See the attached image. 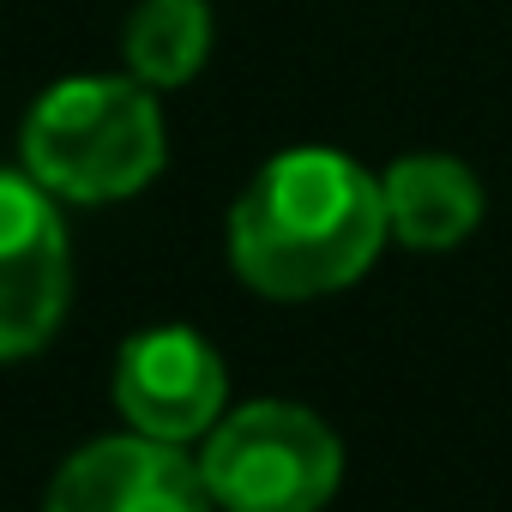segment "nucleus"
<instances>
[{"label":"nucleus","mask_w":512,"mask_h":512,"mask_svg":"<svg viewBox=\"0 0 512 512\" xmlns=\"http://www.w3.org/2000/svg\"><path fill=\"white\" fill-rule=\"evenodd\" d=\"M386 241L380 175L332 145L272 157L229 205V266L272 302H320L350 290Z\"/></svg>","instance_id":"1"},{"label":"nucleus","mask_w":512,"mask_h":512,"mask_svg":"<svg viewBox=\"0 0 512 512\" xmlns=\"http://www.w3.org/2000/svg\"><path fill=\"white\" fill-rule=\"evenodd\" d=\"M25 175L67 205H115L163 169L157 91L127 79H61L49 85L19 133Z\"/></svg>","instance_id":"2"},{"label":"nucleus","mask_w":512,"mask_h":512,"mask_svg":"<svg viewBox=\"0 0 512 512\" xmlns=\"http://www.w3.org/2000/svg\"><path fill=\"white\" fill-rule=\"evenodd\" d=\"M193 464L223 512H320L344 482V446L332 422L290 398L223 410Z\"/></svg>","instance_id":"3"},{"label":"nucleus","mask_w":512,"mask_h":512,"mask_svg":"<svg viewBox=\"0 0 512 512\" xmlns=\"http://www.w3.org/2000/svg\"><path fill=\"white\" fill-rule=\"evenodd\" d=\"M67 296L73 247L55 193H43L31 175L0 169V362L37 356L61 332Z\"/></svg>","instance_id":"4"},{"label":"nucleus","mask_w":512,"mask_h":512,"mask_svg":"<svg viewBox=\"0 0 512 512\" xmlns=\"http://www.w3.org/2000/svg\"><path fill=\"white\" fill-rule=\"evenodd\" d=\"M229 368L193 326H151L133 332L115 356V410L145 440H205L223 416Z\"/></svg>","instance_id":"5"},{"label":"nucleus","mask_w":512,"mask_h":512,"mask_svg":"<svg viewBox=\"0 0 512 512\" xmlns=\"http://www.w3.org/2000/svg\"><path fill=\"white\" fill-rule=\"evenodd\" d=\"M43 512H211V494L181 446L109 434L55 470Z\"/></svg>","instance_id":"6"},{"label":"nucleus","mask_w":512,"mask_h":512,"mask_svg":"<svg viewBox=\"0 0 512 512\" xmlns=\"http://www.w3.org/2000/svg\"><path fill=\"white\" fill-rule=\"evenodd\" d=\"M386 235L416 253H446L482 223V181L446 151H410L380 175Z\"/></svg>","instance_id":"7"},{"label":"nucleus","mask_w":512,"mask_h":512,"mask_svg":"<svg viewBox=\"0 0 512 512\" xmlns=\"http://www.w3.org/2000/svg\"><path fill=\"white\" fill-rule=\"evenodd\" d=\"M127 73L151 91L187 85L211 55V7L205 0H139L121 31Z\"/></svg>","instance_id":"8"}]
</instances>
